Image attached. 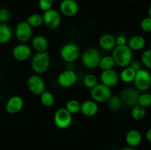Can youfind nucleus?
<instances>
[{"label":"nucleus","mask_w":151,"mask_h":150,"mask_svg":"<svg viewBox=\"0 0 151 150\" xmlns=\"http://www.w3.org/2000/svg\"><path fill=\"white\" fill-rule=\"evenodd\" d=\"M98 103L94 101V100H86L81 103V112L86 117H93L98 113Z\"/></svg>","instance_id":"f3484780"},{"label":"nucleus","mask_w":151,"mask_h":150,"mask_svg":"<svg viewBox=\"0 0 151 150\" xmlns=\"http://www.w3.org/2000/svg\"><path fill=\"white\" fill-rule=\"evenodd\" d=\"M101 55L98 49L93 47L86 49L81 54V63L88 69H95L99 66Z\"/></svg>","instance_id":"7ed1b4c3"},{"label":"nucleus","mask_w":151,"mask_h":150,"mask_svg":"<svg viewBox=\"0 0 151 150\" xmlns=\"http://www.w3.org/2000/svg\"><path fill=\"white\" fill-rule=\"evenodd\" d=\"M142 66H144L147 70H151V49L144 50L140 57Z\"/></svg>","instance_id":"c756f323"},{"label":"nucleus","mask_w":151,"mask_h":150,"mask_svg":"<svg viewBox=\"0 0 151 150\" xmlns=\"http://www.w3.org/2000/svg\"><path fill=\"white\" fill-rule=\"evenodd\" d=\"M116 46H125L128 44V38L124 35H119L115 38Z\"/></svg>","instance_id":"c9c22d12"},{"label":"nucleus","mask_w":151,"mask_h":150,"mask_svg":"<svg viewBox=\"0 0 151 150\" xmlns=\"http://www.w3.org/2000/svg\"><path fill=\"white\" fill-rule=\"evenodd\" d=\"M73 121L72 114H71L65 107L58 109L53 116V121L58 128L65 129L71 126Z\"/></svg>","instance_id":"423d86ee"},{"label":"nucleus","mask_w":151,"mask_h":150,"mask_svg":"<svg viewBox=\"0 0 151 150\" xmlns=\"http://www.w3.org/2000/svg\"><path fill=\"white\" fill-rule=\"evenodd\" d=\"M54 0H38V7L43 12H46L52 8Z\"/></svg>","instance_id":"473e14b6"},{"label":"nucleus","mask_w":151,"mask_h":150,"mask_svg":"<svg viewBox=\"0 0 151 150\" xmlns=\"http://www.w3.org/2000/svg\"><path fill=\"white\" fill-rule=\"evenodd\" d=\"M100 79L102 84L109 87L110 88H114L118 85L120 79L119 74L114 69L102 71L100 75Z\"/></svg>","instance_id":"2eb2a0df"},{"label":"nucleus","mask_w":151,"mask_h":150,"mask_svg":"<svg viewBox=\"0 0 151 150\" xmlns=\"http://www.w3.org/2000/svg\"><path fill=\"white\" fill-rule=\"evenodd\" d=\"M145 138L147 141L151 143V127L149 128L145 133Z\"/></svg>","instance_id":"4c0bfd02"},{"label":"nucleus","mask_w":151,"mask_h":150,"mask_svg":"<svg viewBox=\"0 0 151 150\" xmlns=\"http://www.w3.org/2000/svg\"><path fill=\"white\" fill-rule=\"evenodd\" d=\"M11 17L10 10L6 7L0 8V23H7Z\"/></svg>","instance_id":"72a5a7b5"},{"label":"nucleus","mask_w":151,"mask_h":150,"mask_svg":"<svg viewBox=\"0 0 151 150\" xmlns=\"http://www.w3.org/2000/svg\"><path fill=\"white\" fill-rule=\"evenodd\" d=\"M26 21L32 26V28H38L44 24L43 16L38 13H32L29 15Z\"/></svg>","instance_id":"393cba45"},{"label":"nucleus","mask_w":151,"mask_h":150,"mask_svg":"<svg viewBox=\"0 0 151 150\" xmlns=\"http://www.w3.org/2000/svg\"><path fill=\"white\" fill-rule=\"evenodd\" d=\"M129 1H137V0H129Z\"/></svg>","instance_id":"a19ab883"},{"label":"nucleus","mask_w":151,"mask_h":150,"mask_svg":"<svg viewBox=\"0 0 151 150\" xmlns=\"http://www.w3.org/2000/svg\"><path fill=\"white\" fill-rule=\"evenodd\" d=\"M136 71L131 69L130 66L123 68L119 74V79L125 84H130L134 82L136 76Z\"/></svg>","instance_id":"5701e85b"},{"label":"nucleus","mask_w":151,"mask_h":150,"mask_svg":"<svg viewBox=\"0 0 151 150\" xmlns=\"http://www.w3.org/2000/svg\"><path fill=\"white\" fill-rule=\"evenodd\" d=\"M131 117L136 121H141L145 117L146 110L145 107H142L139 104L134 106L131 111Z\"/></svg>","instance_id":"a878e982"},{"label":"nucleus","mask_w":151,"mask_h":150,"mask_svg":"<svg viewBox=\"0 0 151 150\" xmlns=\"http://www.w3.org/2000/svg\"><path fill=\"white\" fill-rule=\"evenodd\" d=\"M83 82L86 88L91 90L98 84V78L93 74H87L83 77Z\"/></svg>","instance_id":"c85d7f7f"},{"label":"nucleus","mask_w":151,"mask_h":150,"mask_svg":"<svg viewBox=\"0 0 151 150\" xmlns=\"http://www.w3.org/2000/svg\"><path fill=\"white\" fill-rule=\"evenodd\" d=\"M127 45L133 51H141L145 47L146 39L144 36L141 35H134L128 40Z\"/></svg>","instance_id":"412c9836"},{"label":"nucleus","mask_w":151,"mask_h":150,"mask_svg":"<svg viewBox=\"0 0 151 150\" xmlns=\"http://www.w3.org/2000/svg\"><path fill=\"white\" fill-rule=\"evenodd\" d=\"M12 55L15 60L20 62L26 61L32 56V50L29 46L20 43L15 46L12 50Z\"/></svg>","instance_id":"ddd939ff"},{"label":"nucleus","mask_w":151,"mask_h":150,"mask_svg":"<svg viewBox=\"0 0 151 150\" xmlns=\"http://www.w3.org/2000/svg\"><path fill=\"white\" fill-rule=\"evenodd\" d=\"M140 92L135 88H126L121 91L119 97L122 104L127 107H133L138 104Z\"/></svg>","instance_id":"f8f14e48"},{"label":"nucleus","mask_w":151,"mask_h":150,"mask_svg":"<svg viewBox=\"0 0 151 150\" xmlns=\"http://www.w3.org/2000/svg\"><path fill=\"white\" fill-rule=\"evenodd\" d=\"M13 30L6 23H0V44H5L11 41Z\"/></svg>","instance_id":"4be33fe9"},{"label":"nucleus","mask_w":151,"mask_h":150,"mask_svg":"<svg viewBox=\"0 0 151 150\" xmlns=\"http://www.w3.org/2000/svg\"><path fill=\"white\" fill-rule=\"evenodd\" d=\"M141 29L145 32H151V19L150 17H145L140 22Z\"/></svg>","instance_id":"f704fd0d"},{"label":"nucleus","mask_w":151,"mask_h":150,"mask_svg":"<svg viewBox=\"0 0 151 150\" xmlns=\"http://www.w3.org/2000/svg\"><path fill=\"white\" fill-rule=\"evenodd\" d=\"M107 104L109 108L112 110H119L122 105L120 97L117 96H111L107 101Z\"/></svg>","instance_id":"7c9ffc66"},{"label":"nucleus","mask_w":151,"mask_h":150,"mask_svg":"<svg viewBox=\"0 0 151 150\" xmlns=\"http://www.w3.org/2000/svg\"><path fill=\"white\" fill-rule=\"evenodd\" d=\"M99 46L104 51H112L116 46L115 37L110 33H105L100 36L98 41Z\"/></svg>","instance_id":"aec40b11"},{"label":"nucleus","mask_w":151,"mask_h":150,"mask_svg":"<svg viewBox=\"0 0 151 150\" xmlns=\"http://www.w3.org/2000/svg\"><path fill=\"white\" fill-rule=\"evenodd\" d=\"M44 24L50 29H56L60 26L61 24V15L60 12L55 9H50L44 12L43 14Z\"/></svg>","instance_id":"9b49d317"},{"label":"nucleus","mask_w":151,"mask_h":150,"mask_svg":"<svg viewBox=\"0 0 151 150\" xmlns=\"http://www.w3.org/2000/svg\"><path fill=\"white\" fill-rule=\"evenodd\" d=\"M138 104L141 105L142 107L147 108L151 106V94L147 92H144L140 94L139 98Z\"/></svg>","instance_id":"2f4dec72"},{"label":"nucleus","mask_w":151,"mask_h":150,"mask_svg":"<svg viewBox=\"0 0 151 150\" xmlns=\"http://www.w3.org/2000/svg\"><path fill=\"white\" fill-rule=\"evenodd\" d=\"M78 79V76L73 69L63 70L57 77L58 84L63 88H69L75 85Z\"/></svg>","instance_id":"9d476101"},{"label":"nucleus","mask_w":151,"mask_h":150,"mask_svg":"<svg viewBox=\"0 0 151 150\" xmlns=\"http://www.w3.org/2000/svg\"><path fill=\"white\" fill-rule=\"evenodd\" d=\"M24 105V101L20 96H13L7 99L5 110L10 114H16L21 112Z\"/></svg>","instance_id":"dca6fc26"},{"label":"nucleus","mask_w":151,"mask_h":150,"mask_svg":"<svg viewBox=\"0 0 151 150\" xmlns=\"http://www.w3.org/2000/svg\"><path fill=\"white\" fill-rule=\"evenodd\" d=\"M32 33L33 28L26 21L19 22L15 27V36L16 39L22 44H26L29 40L32 39Z\"/></svg>","instance_id":"0eeeda50"},{"label":"nucleus","mask_w":151,"mask_h":150,"mask_svg":"<svg viewBox=\"0 0 151 150\" xmlns=\"http://www.w3.org/2000/svg\"><path fill=\"white\" fill-rule=\"evenodd\" d=\"M60 13L68 18L76 16L79 12V4L75 0H62L59 4Z\"/></svg>","instance_id":"4468645a"},{"label":"nucleus","mask_w":151,"mask_h":150,"mask_svg":"<svg viewBox=\"0 0 151 150\" xmlns=\"http://www.w3.org/2000/svg\"><path fill=\"white\" fill-rule=\"evenodd\" d=\"M60 58L66 63H73L81 56V50L76 44L67 43L61 47L60 51Z\"/></svg>","instance_id":"20e7f679"},{"label":"nucleus","mask_w":151,"mask_h":150,"mask_svg":"<svg viewBox=\"0 0 151 150\" xmlns=\"http://www.w3.org/2000/svg\"><path fill=\"white\" fill-rule=\"evenodd\" d=\"M148 17H150L151 19V4L148 8Z\"/></svg>","instance_id":"ea45409f"},{"label":"nucleus","mask_w":151,"mask_h":150,"mask_svg":"<svg viewBox=\"0 0 151 150\" xmlns=\"http://www.w3.org/2000/svg\"><path fill=\"white\" fill-rule=\"evenodd\" d=\"M129 66L131 69H134V71H136L142 69V64L141 61L137 60H133L132 61H131V63H130Z\"/></svg>","instance_id":"e433bc0d"},{"label":"nucleus","mask_w":151,"mask_h":150,"mask_svg":"<svg viewBox=\"0 0 151 150\" xmlns=\"http://www.w3.org/2000/svg\"><path fill=\"white\" fill-rule=\"evenodd\" d=\"M111 56L115 62V65L119 68L129 66L130 63L133 60V51L128 45L116 46L112 50Z\"/></svg>","instance_id":"f257e3e1"},{"label":"nucleus","mask_w":151,"mask_h":150,"mask_svg":"<svg viewBox=\"0 0 151 150\" xmlns=\"http://www.w3.org/2000/svg\"><path fill=\"white\" fill-rule=\"evenodd\" d=\"M50 63L51 59L48 51L36 52L32 56L31 58V69L36 74H43L50 69Z\"/></svg>","instance_id":"f03ea898"},{"label":"nucleus","mask_w":151,"mask_h":150,"mask_svg":"<svg viewBox=\"0 0 151 150\" xmlns=\"http://www.w3.org/2000/svg\"><path fill=\"white\" fill-rule=\"evenodd\" d=\"M134 87L139 92H146L151 87V73L146 69H141L136 72L134 80Z\"/></svg>","instance_id":"39448f33"},{"label":"nucleus","mask_w":151,"mask_h":150,"mask_svg":"<svg viewBox=\"0 0 151 150\" xmlns=\"http://www.w3.org/2000/svg\"><path fill=\"white\" fill-rule=\"evenodd\" d=\"M115 62L114 60L113 57L111 55H105L103 57H101L99 63L98 67L101 69L102 71L110 70L113 69L114 68Z\"/></svg>","instance_id":"b1692460"},{"label":"nucleus","mask_w":151,"mask_h":150,"mask_svg":"<svg viewBox=\"0 0 151 150\" xmlns=\"http://www.w3.org/2000/svg\"><path fill=\"white\" fill-rule=\"evenodd\" d=\"M27 87L29 92L35 96H40L44 91H46V83L41 75H30L27 80Z\"/></svg>","instance_id":"1a4fd4ad"},{"label":"nucleus","mask_w":151,"mask_h":150,"mask_svg":"<svg viewBox=\"0 0 151 150\" xmlns=\"http://www.w3.org/2000/svg\"><path fill=\"white\" fill-rule=\"evenodd\" d=\"M90 95L91 99L97 103H103L107 102L109 98L112 96V93L109 87L102 83H98L90 90Z\"/></svg>","instance_id":"6e6552de"},{"label":"nucleus","mask_w":151,"mask_h":150,"mask_svg":"<svg viewBox=\"0 0 151 150\" xmlns=\"http://www.w3.org/2000/svg\"><path fill=\"white\" fill-rule=\"evenodd\" d=\"M142 141V135L138 129H132L125 135V142L128 146L137 148Z\"/></svg>","instance_id":"a211bd4d"},{"label":"nucleus","mask_w":151,"mask_h":150,"mask_svg":"<svg viewBox=\"0 0 151 150\" xmlns=\"http://www.w3.org/2000/svg\"><path fill=\"white\" fill-rule=\"evenodd\" d=\"M40 101L44 107H50L54 104L55 97L51 92L48 91H44L40 95Z\"/></svg>","instance_id":"bb28decb"},{"label":"nucleus","mask_w":151,"mask_h":150,"mask_svg":"<svg viewBox=\"0 0 151 150\" xmlns=\"http://www.w3.org/2000/svg\"><path fill=\"white\" fill-rule=\"evenodd\" d=\"M81 103L78 100L72 99L69 100L66 102L65 108L71 113V114H76L81 112Z\"/></svg>","instance_id":"cd10ccee"},{"label":"nucleus","mask_w":151,"mask_h":150,"mask_svg":"<svg viewBox=\"0 0 151 150\" xmlns=\"http://www.w3.org/2000/svg\"><path fill=\"white\" fill-rule=\"evenodd\" d=\"M31 45L36 52H44L48 49L49 42L47 38L44 35H37L31 39Z\"/></svg>","instance_id":"6ab92c4d"},{"label":"nucleus","mask_w":151,"mask_h":150,"mask_svg":"<svg viewBox=\"0 0 151 150\" xmlns=\"http://www.w3.org/2000/svg\"><path fill=\"white\" fill-rule=\"evenodd\" d=\"M121 150H137V149L136 148H134V147L127 146V147H125V148L122 149Z\"/></svg>","instance_id":"58836bf2"}]
</instances>
